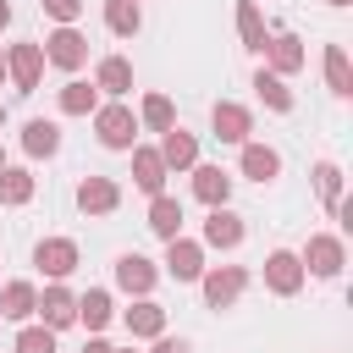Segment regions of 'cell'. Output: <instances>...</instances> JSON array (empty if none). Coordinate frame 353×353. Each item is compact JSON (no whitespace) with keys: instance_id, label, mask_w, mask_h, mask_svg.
Here are the masks:
<instances>
[{"instance_id":"cell-1","label":"cell","mask_w":353,"mask_h":353,"mask_svg":"<svg viewBox=\"0 0 353 353\" xmlns=\"http://www.w3.org/2000/svg\"><path fill=\"white\" fill-rule=\"evenodd\" d=\"M138 116H132V105L127 99H110V105H99L94 110V138H99V149H116V154H132V143H138Z\"/></svg>"},{"instance_id":"cell-2","label":"cell","mask_w":353,"mask_h":353,"mask_svg":"<svg viewBox=\"0 0 353 353\" xmlns=\"http://www.w3.org/2000/svg\"><path fill=\"white\" fill-rule=\"evenodd\" d=\"M298 265H303V276H314V281H336L342 265H347V243H342L336 232H309Z\"/></svg>"},{"instance_id":"cell-3","label":"cell","mask_w":353,"mask_h":353,"mask_svg":"<svg viewBox=\"0 0 353 353\" xmlns=\"http://www.w3.org/2000/svg\"><path fill=\"white\" fill-rule=\"evenodd\" d=\"M199 292H204V309H232L248 292V265H204Z\"/></svg>"},{"instance_id":"cell-4","label":"cell","mask_w":353,"mask_h":353,"mask_svg":"<svg viewBox=\"0 0 353 353\" xmlns=\"http://www.w3.org/2000/svg\"><path fill=\"white\" fill-rule=\"evenodd\" d=\"M39 77H44V50H39V39H17V44H6V83H11L17 94H33Z\"/></svg>"},{"instance_id":"cell-5","label":"cell","mask_w":353,"mask_h":353,"mask_svg":"<svg viewBox=\"0 0 353 353\" xmlns=\"http://www.w3.org/2000/svg\"><path fill=\"white\" fill-rule=\"evenodd\" d=\"M39 50H44V66H61V72H83L88 66V39L77 28H50Z\"/></svg>"},{"instance_id":"cell-6","label":"cell","mask_w":353,"mask_h":353,"mask_svg":"<svg viewBox=\"0 0 353 353\" xmlns=\"http://www.w3.org/2000/svg\"><path fill=\"white\" fill-rule=\"evenodd\" d=\"M265 72H276V77H292V72H303L309 66V50H303V39L298 33H287V28H276L270 39H265Z\"/></svg>"},{"instance_id":"cell-7","label":"cell","mask_w":353,"mask_h":353,"mask_svg":"<svg viewBox=\"0 0 353 353\" xmlns=\"http://www.w3.org/2000/svg\"><path fill=\"white\" fill-rule=\"evenodd\" d=\"M210 132H215L221 143H237V149H243V143L254 138V110L237 105V99H215V105H210Z\"/></svg>"},{"instance_id":"cell-8","label":"cell","mask_w":353,"mask_h":353,"mask_svg":"<svg viewBox=\"0 0 353 353\" xmlns=\"http://www.w3.org/2000/svg\"><path fill=\"white\" fill-rule=\"evenodd\" d=\"M72 199H77V210H83L88 221H99V215H116V210H121V182H116V176H83Z\"/></svg>"},{"instance_id":"cell-9","label":"cell","mask_w":353,"mask_h":353,"mask_svg":"<svg viewBox=\"0 0 353 353\" xmlns=\"http://www.w3.org/2000/svg\"><path fill=\"white\" fill-rule=\"evenodd\" d=\"M303 281H309V276H303V265H298L292 248H270V254H265V287H270L276 298H298Z\"/></svg>"},{"instance_id":"cell-10","label":"cell","mask_w":353,"mask_h":353,"mask_svg":"<svg viewBox=\"0 0 353 353\" xmlns=\"http://www.w3.org/2000/svg\"><path fill=\"white\" fill-rule=\"evenodd\" d=\"M77 259H83V254H77L72 237H39V243H33V265H39L50 281H66V276L77 270Z\"/></svg>"},{"instance_id":"cell-11","label":"cell","mask_w":353,"mask_h":353,"mask_svg":"<svg viewBox=\"0 0 353 353\" xmlns=\"http://www.w3.org/2000/svg\"><path fill=\"white\" fill-rule=\"evenodd\" d=\"M33 314H39V325L66 331V325H77V292L61 287V281H50V287L39 292V303H33Z\"/></svg>"},{"instance_id":"cell-12","label":"cell","mask_w":353,"mask_h":353,"mask_svg":"<svg viewBox=\"0 0 353 353\" xmlns=\"http://www.w3.org/2000/svg\"><path fill=\"white\" fill-rule=\"evenodd\" d=\"M154 281H160V265H154L149 254H121V259H116V287H121L127 298H149Z\"/></svg>"},{"instance_id":"cell-13","label":"cell","mask_w":353,"mask_h":353,"mask_svg":"<svg viewBox=\"0 0 353 353\" xmlns=\"http://www.w3.org/2000/svg\"><path fill=\"white\" fill-rule=\"evenodd\" d=\"M248 237V226H243V215L232 210V204H221V210H210V221H204V248H221V254H232L237 243Z\"/></svg>"},{"instance_id":"cell-14","label":"cell","mask_w":353,"mask_h":353,"mask_svg":"<svg viewBox=\"0 0 353 353\" xmlns=\"http://www.w3.org/2000/svg\"><path fill=\"white\" fill-rule=\"evenodd\" d=\"M165 276L171 281H199L204 276V243L199 237H171L165 243Z\"/></svg>"},{"instance_id":"cell-15","label":"cell","mask_w":353,"mask_h":353,"mask_svg":"<svg viewBox=\"0 0 353 353\" xmlns=\"http://www.w3.org/2000/svg\"><path fill=\"white\" fill-rule=\"evenodd\" d=\"M237 171L248 176V182H276L281 176V149H270V143H259V138H248L243 143V154H237Z\"/></svg>"},{"instance_id":"cell-16","label":"cell","mask_w":353,"mask_h":353,"mask_svg":"<svg viewBox=\"0 0 353 353\" xmlns=\"http://www.w3.org/2000/svg\"><path fill=\"white\" fill-rule=\"evenodd\" d=\"M165 176H171V171H165L160 149H154V143H132V188L154 199V193H165Z\"/></svg>"},{"instance_id":"cell-17","label":"cell","mask_w":353,"mask_h":353,"mask_svg":"<svg viewBox=\"0 0 353 353\" xmlns=\"http://www.w3.org/2000/svg\"><path fill=\"white\" fill-rule=\"evenodd\" d=\"M121 325L132 342H154V336H165V309L154 298H132V309H121Z\"/></svg>"},{"instance_id":"cell-18","label":"cell","mask_w":353,"mask_h":353,"mask_svg":"<svg viewBox=\"0 0 353 353\" xmlns=\"http://www.w3.org/2000/svg\"><path fill=\"white\" fill-rule=\"evenodd\" d=\"M160 160H165V171H193L199 165V132H188V127H171V132H160Z\"/></svg>"},{"instance_id":"cell-19","label":"cell","mask_w":353,"mask_h":353,"mask_svg":"<svg viewBox=\"0 0 353 353\" xmlns=\"http://www.w3.org/2000/svg\"><path fill=\"white\" fill-rule=\"evenodd\" d=\"M94 88H99L105 99H127V94H132V61H127V55H105V61L94 66Z\"/></svg>"},{"instance_id":"cell-20","label":"cell","mask_w":353,"mask_h":353,"mask_svg":"<svg viewBox=\"0 0 353 353\" xmlns=\"http://www.w3.org/2000/svg\"><path fill=\"white\" fill-rule=\"evenodd\" d=\"M188 176H193V199H199V204H210V210H221V204L232 199V176H226L221 165H204V160H199V165H193Z\"/></svg>"},{"instance_id":"cell-21","label":"cell","mask_w":353,"mask_h":353,"mask_svg":"<svg viewBox=\"0 0 353 353\" xmlns=\"http://www.w3.org/2000/svg\"><path fill=\"white\" fill-rule=\"evenodd\" d=\"M22 154H28V160H55V154H61V127L44 121V116H33V121L22 127Z\"/></svg>"},{"instance_id":"cell-22","label":"cell","mask_w":353,"mask_h":353,"mask_svg":"<svg viewBox=\"0 0 353 353\" xmlns=\"http://www.w3.org/2000/svg\"><path fill=\"white\" fill-rule=\"evenodd\" d=\"M55 105H61V116H94V110H99V88L83 83V77H66V83L55 88Z\"/></svg>"},{"instance_id":"cell-23","label":"cell","mask_w":353,"mask_h":353,"mask_svg":"<svg viewBox=\"0 0 353 353\" xmlns=\"http://www.w3.org/2000/svg\"><path fill=\"white\" fill-rule=\"evenodd\" d=\"M149 232H154L160 243L182 237V199H171V193H154V199H149Z\"/></svg>"},{"instance_id":"cell-24","label":"cell","mask_w":353,"mask_h":353,"mask_svg":"<svg viewBox=\"0 0 353 353\" xmlns=\"http://www.w3.org/2000/svg\"><path fill=\"white\" fill-rule=\"evenodd\" d=\"M110 320H116V303H110V292H105V287H88V292L77 298V325L99 336Z\"/></svg>"},{"instance_id":"cell-25","label":"cell","mask_w":353,"mask_h":353,"mask_svg":"<svg viewBox=\"0 0 353 353\" xmlns=\"http://www.w3.org/2000/svg\"><path fill=\"white\" fill-rule=\"evenodd\" d=\"M33 303H39V287L33 281H6L0 287V320H33Z\"/></svg>"},{"instance_id":"cell-26","label":"cell","mask_w":353,"mask_h":353,"mask_svg":"<svg viewBox=\"0 0 353 353\" xmlns=\"http://www.w3.org/2000/svg\"><path fill=\"white\" fill-rule=\"evenodd\" d=\"M254 94L265 99V110H276V116H292V88H287V77H276V72H254Z\"/></svg>"},{"instance_id":"cell-27","label":"cell","mask_w":353,"mask_h":353,"mask_svg":"<svg viewBox=\"0 0 353 353\" xmlns=\"http://www.w3.org/2000/svg\"><path fill=\"white\" fill-rule=\"evenodd\" d=\"M138 127H149V132H171V127H176V105H171L165 94H143V99H138Z\"/></svg>"},{"instance_id":"cell-28","label":"cell","mask_w":353,"mask_h":353,"mask_svg":"<svg viewBox=\"0 0 353 353\" xmlns=\"http://www.w3.org/2000/svg\"><path fill=\"white\" fill-rule=\"evenodd\" d=\"M105 28H110L116 39H138V28H143V6H132V0H105Z\"/></svg>"},{"instance_id":"cell-29","label":"cell","mask_w":353,"mask_h":353,"mask_svg":"<svg viewBox=\"0 0 353 353\" xmlns=\"http://www.w3.org/2000/svg\"><path fill=\"white\" fill-rule=\"evenodd\" d=\"M33 171H22V165H0V204L6 210H17V204H28L33 199Z\"/></svg>"},{"instance_id":"cell-30","label":"cell","mask_w":353,"mask_h":353,"mask_svg":"<svg viewBox=\"0 0 353 353\" xmlns=\"http://www.w3.org/2000/svg\"><path fill=\"white\" fill-rule=\"evenodd\" d=\"M325 88H331L336 99L353 94V66H347V50H342V44H325Z\"/></svg>"},{"instance_id":"cell-31","label":"cell","mask_w":353,"mask_h":353,"mask_svg":"<svg viewBox=\"0 0 353 353\" xmlns=\"http://www.w3.org/2000/svg\"><path fill=\"white\" fill-rule=\"evenodd\" d=\"M314 193H320V204L331 215L342 210V165L336 160H314Z\"/></svg>"},{"instance_id":"cell-32","label":"cell","mask_w":353,"mask_h":353,"mask_svg":"<svg viewBox=\"0 0 353 353\" xmlns=\"http://www.w3.org/2000/svg\"><path fill=\"white\" fill-rule=\"evenodd\" d=\"M237 39H243V50H265V39H270L254 0H237Z\"/></svg>"},{"instance_id":"cell-33","label":"cell","mask_w":353,"mask_h":353,"mask_svg":"<svg viewBox=\"0 0 353 353\" xmlns=\"http://www.w3.org/2000/svg\"><path fill=\"white\" fill-rule=\"evenodd\" d=\"M11 353H55V331L50 325H22L17 342H11Z\"/></svg>"},{"instance_id":"cell-34","label":"cell","mask_w":353,"mask_h":353,"mask_svg":"<svg viewBox=\"0 0 353 353\" xmlns=\"http://www.w3.org/2000/svg\"><path fill=\"white\" fill-rule=\"evenodd\" d=\"M39 11H44L55 28H77V17H83V0H39Z\"/></svg>"},{"instance_id":"cell-35","label":"cell","mask_w":353,"mask_h":353,"mask_svg":"<svg viewBox=\"0 0 353 353\" xmlns=\"http://www.w3.org/2000/svg\"><path fill=\"white\" fill-rule=\"evenodd\" d=\"M149 353H193V342H188V336H154Z\"/></svg>"},{"instance_id":"cell-36","label":"cell","mask_w":353,"mask_h":353,"mask_svg":"<svg viewBox=\"0 0 353 353\" xmlns=\"http://www.w3.org/2000/svg\"><path fill=\"white\" fill-rule=\"evenodd\" d=\"M83 353H116V342H105V336H88V347Z\"/></svg>"},{"instance_id":"cell-37","label":"cell","mask_w":353,"mask_h":353,"mask_svg":"<svg viewBox=\"0 0 353 353\" xmlns=\"http://www.w3.org/2000/svg\"><path fill=\"white\" fill-rule=\"evenodd\" d=\"M11 28V0H0V33Z\"/></svg>"},{"instance_id":"cell-38","label":"cell","mask_w":353,"mask_h":353,"mask_svg":"<svg viewBox=\"0 0 353 353\" xmlns=\"http://www.w3.org/2000/svg\"><path fill=\"white\" fill-rule=\"evenodd\" d=\"M325 6H331V11H347V6H353V0H325Z\"/></svg>"},{"instance_id":"cell-39","label":"cell","mask_w":353,"mask_h":353,"mask_svg":"<svg viewBox=\"0 0 353 353\" xmlns=\"http://www.w3.org/2000/svg\"><path fill=\"white\" fill-rule=\"evenodd\" d=\"M0 83H6V50H0Z\"/></svg>"},{"instance_id":"cell-40","label":"cell","mask_w":353,"mask_h":353,"mask_svg":"<svg viewBox=\"0 0 353 353\" xmlns=\"http://www.w3.org/2000/svg\"><path fill=\"white\" fill-rule=\"evenodd\" d=\"M116 353H138V347H116Z\"/></svg>"},{"instance_id":"cell-41","label":"cell","mask_w":353,"mask_h":353,"mask_svg":"<svg viewBox=\"0 0 353 353\" xmlns=\"http://www.w3.org/2000/svg\"><path fill=\"white\" fill-rule=\"evenodd\" d=\"M0 165H6V149H0Z\"/></svg>"},{"instance_id":"cell-42","label":"cell","mask_w":353,"mask_h":353,"mask_svg":"<svg viewBox=\"0 0 353 353\" xmlns=\"http://www.w3.org/2000/svg\"><path fill=\"white\" fill-rule=\"evenodd\" d=\"M0 121H6V110H0Z\"/></svg>"},{"instance_id":"cell-43","label":"cell","mask_w":353,"mask_h":353,"mask_svg":"<svg viewBox=\"0 0 353 353\" xmlns=\"http://www.w3.org/2000/svg\"><path fill=\"white\" fill-rule=\"evenodd\" d=\"M132 6H143V0H132Z\"/></svg>"},{"instance_id":"cell-44","label":"cell","mask_w":353,"mask_h":353,"mask_svg":"<svg viewBox=\"0 0 353 353\" xmlns=\"http://www.w3.org/2000/svg\"><path fill=\"white\" fill-rule=\"evenodd\" d=\"M0 325H6V320H0Z\"/></svg>"}]
</instances>
